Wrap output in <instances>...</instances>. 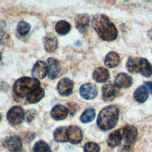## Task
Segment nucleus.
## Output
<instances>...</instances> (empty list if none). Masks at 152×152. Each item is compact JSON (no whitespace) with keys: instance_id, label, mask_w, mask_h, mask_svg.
<instances>
[{"instance_id":"obj_1","label":"nucleus","mask_w":152,"mask_h":152,"mask_svg":"<svg viewBox=\"0 0 152 152\" xmlns=\"http://www.w3.org/2000/svg\"><path fill=\"white\" fill-rule=\"evenodd\" d=\"M91 24L98 36L103 40L112 41L118 36L115 26L104 14H96L92 19Z\"/></svg>"},{"instance_id":"obj_2","label":"nucleus","mask_w":152,"mask_h":152,"mask_svg":"<svg viewBox=\"0 0 152 152\" xmlns=\"http://www.w3.org/2000/svg\"><path fill=\"white\" fill-rule=\"evenodd\" d=\"M119 109L114 105H109L104 107L99 113L97 124L103 131H107L113 128L119 119Z\"/></svg>"},{"instance_id":"obj_3","label":"nucleus","mask_w":152,"mask_h":152,"mask_svg":"<svg viewBox=\"0 0 152 152\" xmlns=\"http://www.w3.org/2000/svg\"><path fill=\"white\" fill-rule=\"evenodd\" d=\"M126 67L131 73H140L145 77L152 75V65L145 58L129 57L126 63Z\"/></svg>"},{"instance_id":"obj_4","label":"nucleus","mask_w":152,"mask_h":152,"mask_svg":"<svg viewBox=\"0 0 152 152\" xmlns=\"http://www.w3.org/2000/svg\"><path fill=\"white\" fill-rule=\"evenodd\" d=\"M40 81L35 78L22 77L17 80L13 86V91L17 97L23 98L33 90L39 87Z\"/></svg>"},{"instance_id":"obj_5","label":"nucleus","mask_w":152,"mask_h":152,"mask_svg":"<svg viewBox=\"0 0 152 152\" xmlns=\"http://www.w3.org/2000/svg\"><path fill=\"white\" fill-rule=\"evenodd\" d=\"M122 135L123 147L125 150L129 151L135 143L138 131L137 128L132 125H127L120 129Z\"/></svg>"},{"instance_id":"obj_6","label":"nucleus","mask_w":152,"mask_h":152,"mask_svg":"<svg viewBox=\"0 0 152 152\" xmlns=\"http://www.w3.org/2000/svg\"><path fill=\"white\" fill-rule=\"evenodd\" d=\"M119 94V88L112 83L105 84L102 88V98L106 102L114 100Z\"/></svg>"},{"instance_id":"obj_7","label":"nucleus","mask_w":152,"mask_h":152,"mask_svg":"<svg viewBox=\"0 0 152 152\" xmlns=\"http://www.w3.org/2000/svg\"><path fill=\"white\" fill-rule=\"evenodd\" d=\"M24 118L23 109L19 106H15L10 109L7 114V119L12 125H18L22 122Z\"/></svg>"},{"instance_id":"obj_8","label":"nucleus","mask_w":152,"mask_h":152,"mask_svg":"<svg viewBox=\"0 0 152 152\" xmlns=\"http://www.w3.org/2000/svg\"><path fill=\"white\" fill-rule=\"evenodd\" d=\"M4 146L10 152H21L22 142L21 138L17 135L6 137L3 142Z\"/></svg>"},{"instance_id":"obj_9","label":"nucleus","mask_w":152,"mask_h":152,"mask_svg":"<svg viewBox=\"0 0 152 152\" xmlns=\"http://www.w3.org/2000/svg\"><path fill=\"white\" fill-rule=\"evenodd\" d=\"M97 93V88L91 83L84 84L80 88L81 96L86 100H91L95 98Z\"/></svg>"},{"instance_id":"obj_10","label":"nucleus","mask_w":152,"mask_h":152,"mask_svg":"<svg viewBox=\"0 0 152 152\" xmlns=\"http://www.w3.org/2000/svg\"><path fill=\"white\" fill-rule=\"evenodd\" d=\"M48 65L42 61H37L32 69V75L35 78H44L48 74Z\"/></svg>"},{"instance_id":"obj_11","label":"nucleus","mask_w":152,"mask_h":152,"mask_svg":"<svg viewBox=\"0 0 152 152\" xmlns=\"http://www.w3.org/2000/svg\"><path fill=\"white\" fill-rule=\"evenodd\" d=\"M73 87V83L71 80L68 78H64L58 83L57 89L61 96H68L72 93Z\"/></svg>"},{"instance_id":"obj_12","label":"nucleus","mask_w":152,"mask_h":152,"mask_svg":"<svg viewBox=\"0 0 152 152\" xmlns=\"http://www.w3.org/2000/svg\"><path fill=\"white\" fill-rule=\"evenodd\" d=\"M43 42L45 50L48 52H53L57 49L58 41L52 33L47 34L43 38Z\"/></svg>"},{"instance_id":"obj_13","label":"nucleus","mask_w":152,"mask_h":152,"mask_svg":"<svg viewBox=\"0 0 152 152\" xmlns=\"http://www.w3.org/2000/svg\"><path fill=\"white\" fill-rule=\"evenodd\" d=\"M48 65V76L50 79H55L57 77L61 70L59 62L53 58H49L47 59Z\"/></svg>"},{"instance_id":"obj_14","label":"nucleus","mask_w":152,"mask_h":152,"mask_svg":"<svg viewBox=\"0 0 152 152\" xmlns=\"http://www.w3.org/2000/svg\"><path fill=\"white\" fill-rule=\"evenodd\" d=\"M68 140L72 144L80 143L83 139L81 130L76 126H70L68 128Z\"/></svg>"},{"instance_id":"obj_15","label":"nucleus","mask_w":152,"mask_h":152,"mask_svg":"<svg viewBox=\"0 0 152 152\" xmlns=\"http://www.w3.org/2000/svg\"><path fill=\"white\" fill-rule=\"evenodd\" d=\"M132 84V78L125 73L118 74L115 79V84L119 88H128Z\"/></svg>"},{"instance_id":"obj_16","label":"nucleus","mask_w":152,"mask_h":152,"mask_svg":"<svg viewBox=\"0 0 152 152\" xmlns=\"http://www.w3.org/2000/svg\"><path fill=\"white\" fill-rule=\"evenodd\" d=\"M68 109L61 104L55 105L50 112L51 116L56 121L65 119L68 116Z\"/></svg>"},{"instance_id":"obj_17","label":"nucleus","mask_w":152,"mask_h":152,"mask_svg":"<svg viewBox=\"0 0 152 152\" xmlns=\"http://www.w3.org/2000/svg\"><path fill=\"white\" fill-rule=\"evenodd\" d=\"M45 96V91L40 87L32 90L26 97L29 103H36L42 100Z\"/></svg>"},{"instance_id":"obj_18","label":"nucleus","mask_w":152,"mask_h":152,"mask_svg":"<svg viewBox=\"0 0 152 152\" xmlns=\"http://www.w3.org/2000/svg\"><path fill=\"white\" fill-rule=\"evenodd\" d=\"M109 72L104 67L96 68L93 74V79L97 83H104L109 78Z\"/></svg>"},{"instance_id":"obj_19","label":"nucleus","mask_w":152,"mask_h":152,"mask_svg":"<svg viewBox=\"0 0 152 152\" xmlns=\"http://www.w3.org/2000/svg\"><path fill=\"white\" fill-rule=\"evenodd\" d=\"M120 58L119 55L115 52H110L105 56L104 65L110 68L116 67L119 63Z\"/></svg>"},{"instance_id":"obj_20","label":"nucleus","mask_w":152,"mask_h":152,"mask_svg":"<svg viewBox=\"0 0 152 152\" xmlns=\"http://www.w3.org/2000/svg\"><path fill=\"white\" fill-rule=\"evenodd\" d=\"M133 96L137 102L142 103L145 102L148 97V90L145 86H141L135 90Z\"/></svg>"},{"instance_id":"obj_21","label":"nucleus","mask_w":152,"mask_h":152,"mask_svg":"<svg viewBox=\"0 0 152 152\" xmlns=\"http://www.w3.org/2000/svg\"><path fill=\"white\" fill-rule=\"evenodd\" d=\"M122 142V135L121 130L117 129L112 133L108 137L107 140V144L109 147H115L119 145Z\"/></svg>"},{"instance_id":"obj_22","label":"nucleus","mask_w":152,"mask_h":152,"mask_svg":"<svg viewBox=\"0 0 152 152\" xmlns=\"http://www.w3.org/2000/svg\"><path fill=\"white\" fill-rule=\"evenodd\" d=\"M90 21L89 16L86 14H80L77 15L75 19L76 28L80 31L85 29L88 26Z\"/></svg>"},{"instance_id":"obj_23","label":"nucleus","mask_w":152,"mask_h":152,"mask_svg":"<svg viewBox=\"0 0 152 152\" xmlns=\"http://www.w3.org/2000/svg\"><path fill=\"white\" fill-rule=\"evenodd\" d=\"M54 140L57 142H66L68 140V129L65 127L58 128L53 134Z\"/></svg>"},{"instance_id":"obj_24","label":"nucleus","mask_w":152,"mask_h":152,"mask_svg":"<svg viewBox=\"0 0 152 152\" xmlns=\"http://www.w3.org/2000/svg\"><path fill=\"white\" fill-rule=\"evenodd\" d=\"M71 30L70 24L64 20L58 21L55 25L56 31L61 35L66 34Z\"/></svg>"},{"instance_id":"obj_25","label":"nucleus","mask_w":152,"mask_h":152,"mask_svg":"<svg viewBox=\"0 0 152 152\" xmlns=\"http://www.w3.org/2000/svg\"><path fill=\"white\" fill-rule=\"evenodd\" d=\"M96 116V112L94 109L89 108L83 112L80 116L81 122L86 124L91 122Z\"/></svg>"},{"instance_id":"obj_26","label":"nucleus","mask_w":152,"mask_h":152,"mask_svg":"<svg viewBox=\"0 0 152 152\" xmlns=\"http://www.w3.org/2000/svg\"><path fill=\"white\" fill-rule=\"evenodd\" d=\"M33 152H51L49 145L45 141L40 140L36 142L33 147Z\"/></svg>"},{"instance_id":"obj_27","label":"nucleus","mask_w":152,"mask_h":152,"mask_svg":"<svg viewBox=\"0 0 152 152\" xmlns=\"http://www.w3.org/2000/svg\"><path fill=\"white\" fill-rule=\"evenodd\" d=\"M30 30V26L28 23L26 22L21 21L17 25V30L19 34H20L21 36H26L29 32Z\"/></svg>"},{"instance_id":"obj_28","label":"nucleus","mask_w":152,"mask_h":152,"mask_svg":"<svg viewBox=\"0 0 152 152\" xmlns=\"http://www.w3.org/2000/svg\"><path fill=\"white\" fill-rule=\"evenodd\" d=\"M84 152H100L99 145L94 142H88L84 145Z\"/></svg>"},{"instance_id":"obj_29","label":"nucleus","mask_w":152,"mask_h":152,"mask_svg":"<svg viewBox=\"0 0 152 152\" xmlns=\"http://www.w3.org/2000/svg\"><path fill=\"white\" fill-rule=\"evenodd\" d=\"M9 39V35L3 29L0 28V45L6 43Z\"/></svg>"},{"instance_id":"obj_30","label":"nucleus","mask_w":152,"mask_h":152,"mask_svg":"<svg viewBox=\"0 0 152 152\" xmlns=\"http://www.w3.org/2000/svg\"><path fill=\"white\" fill-rule=\"evenodd\" d=\"M78 110V106L77 104L74 103H69L68 104V111L71 114L74 115Z\"/></svg>"},{"instance_id":"obj_31","label":"nucleus","mask_w":152,"mask_h":152,"mask_svg":"<svg viewBox=\"0 0 152 152\" xmlns=\"http://www.w3.org/2000/svg\"><path fill=\"white\" fill-rule=\"evenodd\" d=\"M35 115H36V111L34 110H28L27 112V114L26 115V119H27V121L31 122L34 118Z\"/></svg>"},{"instance_id":"obj_32","label":"nucleus","mask_w":152,"mask_h":152,"mask_svg":"<svg viewBox=\"0 0 152 152\" xmlns=\"http://www.w3.org/2000/svg\"><path fill=\"white\" fill-rule=\"evenodd\" d=\"M144 86L147 88V90L150 91L151 94H152V82L151 81H146L144 83Z\"/></svg>"},{"instance_id":"obj_33","label":"nucleus","mask_w":152,"mask_h":152,"mask_svg":"<svg viewBox=\"0 0 152 152\" xmlns=\"http://www.w3.org/2000/svg\"><path fill=\"white\" fill-rule=\"evenodd\" d=\"M148 36L149 37V38L152 40V28H150L148 31Z\"/></svg>"},{"instance_id":"obj_34","label":"nucleus","mask_w":152,"mask_h":152,"mask_svg":"<svg viewBox=\"0 0 152 152\" xmlns=\"http://www.w3.org/2000/svg\"><path fill=\"white\" fill-rule=\"evenodd\" d=\"M1 58H2V57H1V52H0V61H1Z\"/></svg>"},{"instance_id":"obj_35","label":"nucleus","mask_w":152,"mask_h":152,"mask_svg":"<svg viewBox=\"0 0 152 152\" xmlns=\"http://www.w3.org/2000/svg\"><path fill=\"white\" fill-rule=\"evenodd\" d=\"M1 115H0V121H1Z\"/></svg>"}]
</instances>
